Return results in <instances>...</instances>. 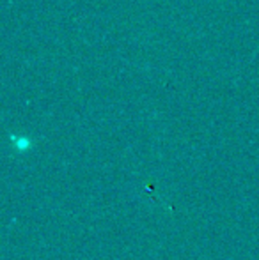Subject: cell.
Listing matches in <instances>:
<instances>
[{
  "instance_id": "6da1fadb",
  "label": "cell",
  "mask_w": 259,
  "mask_h": 260,
  "mask_svg": "<svg viewBox=\"0 0 259 260\" xmlns=\"http://www.w3.org/2000/svg\"><path fill=\"white\" fill-rule=\"evenodd\" d=\"M16 147L20 149V151H25V149L31 147V142H28L27 138H20V140L16 142Z\"/></svg>"
}]
</instances>
